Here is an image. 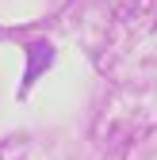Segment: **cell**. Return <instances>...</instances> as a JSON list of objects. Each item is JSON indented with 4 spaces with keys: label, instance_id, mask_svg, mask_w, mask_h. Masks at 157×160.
Masks as SVG:
<instances>
[{
    "label": "cell",
    "instance_id": "1",
    "mask_svg": "<svg viewBox=\"0 0 157 160\" xmlns=\"http://www.w3.org/2000/svg\"><path fill=\"white\" fill-rule=\"evenodd\" d=\"M50 65H54V50H50V42H31V46H27V72H23V84H19V99L31 92V84L38 80V72L50 69Z\"/></svg>",
    "mask_w": 157,
    "mask_h": 160
}]
</instances>
